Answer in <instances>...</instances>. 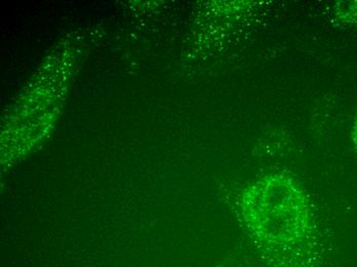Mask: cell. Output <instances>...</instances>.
<instances>
[{
  "label": "cell",
  "mask_w": 357,
  "mask_h": 267,
  "mask_svg": "<svg viewBox=\"0 0 357 267\" xmlns=\"http://www.w3.org/2000/svg\"><path fill=\"white\" fill-rule=\"evenodd\" d=\"M241 216L270 267H319L312 212L301 186L284 174H268L243 190Z\"/></svg>",
  "instance_id": "cell-1"
},
{
  "label": "cell",
  "mask_w": 357,
  "mask_h": 267,
  "mask_svg": "<svg viewBox=\"0 0 357 267\" xmlns=\"http://www.w3.org/2000/svg\"><path fill=\"white\" fill-rule=\"evenodd\" d=\"M354 142H356V145L357 147V119H356V125H354Z\"/></svg>",
  "instance_id": "cell-2"
}]
</instances>
